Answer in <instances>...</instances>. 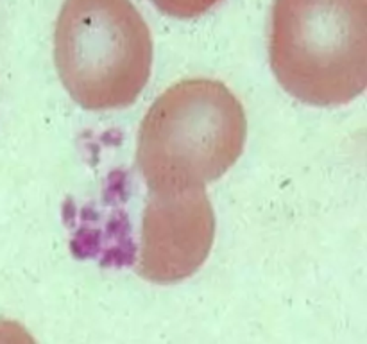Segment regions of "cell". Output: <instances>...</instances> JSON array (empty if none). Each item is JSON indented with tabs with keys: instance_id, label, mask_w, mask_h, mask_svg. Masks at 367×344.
I'll return each instance as SVG.
<instances>
[{
	"instance_id": "4",
	"label": "cell",
	"mask_w": 367,
	"mask_h": 344,
	"mask_svg": "<svg viewBox=\"0 0 367 344\" xmlns=\"http://www.w3.org/2000/svg\"><path fill=\"white\" fill-rule=\"evenodd\" d=\"M215 215L205 186L149 191L134 271L147 282L178 284L210 255Z\"/></svg>"
},
{
	"instance_id": "5",
	"label": "cell",
	"mask_w": 367,
	"mask_h": 344,
	"mask_svg": "<svg viewBox=\"0 0 367 344\" xmlns=\"http://www.w3.org/2000/svg\"><path fill=\"white\" fill-rule=\"evenodd\" d=\"M163 15H169L172 18H188L201 17L215 6L221 4L222 0H151Z\"/></svg>"
},
{
	"instance_id": "1",
	"label": "cell",
	"mask_w": 367,
	"mask_h": 344,
	"mask_svg": "<svg viewBox=\"0 0 367 344\" xmlns=\"http://www.w3.org/2000/svg\"><path fill=\"white\" fill-rule=\"evenodd\" d=\"M246 137L244 106L226 85L185 79L163 92L141 121L138 169L147 191L205 186L237 163Z\"/></svg>"
},
{
	"instance_id": "3",
	"label": "cell",
	"mask_w": 367,
	"mask_h": 344,
	"mask_svg": "<svg viewBox=\"0 0 367 344\" xmlns=\"http://www.w3.org/2000/svg\"><path fill=\"white\" fill-rule=\"evenodd\" d=\"M54 61L81 108L122 109L149 81L153 38L131 0H65L54 31Z\"/></svg>"
},
{
	"instance_id": "2",
	"label": "cell",
	"mask_w": 367,
	"mask_h": 344,
	"mask_svg": "<svg viewBox=\"0 0 367 344\" xmlns=\"http://www.w3.org/2000/svg\"><path fill=\"white\" fill-rule=\"evenodd\" d=\"M269 57L298 101L347 104L367 86V0H275Z\"/></svg>"
},
{
	"instance_id": "6",
	"label": "cell",
	"mask_w": 367,
	"mask_h": 344,
	"mask_svg": "<svg viewBox=\"0 0 367 344\" xmlns=\"http://www.w3.org/2000/svg\"><path fill=\"white\" fill-rule=\"evenodd\" d=\"M0 344H38L17 321L0 319Z\"/></svg>"
}]
</instances>
